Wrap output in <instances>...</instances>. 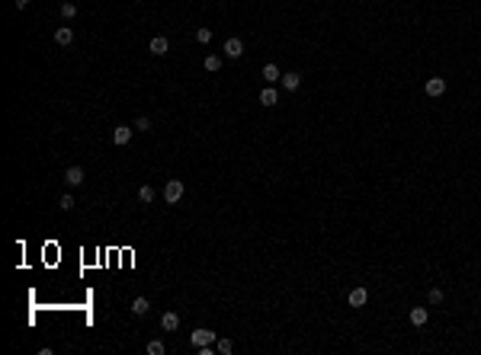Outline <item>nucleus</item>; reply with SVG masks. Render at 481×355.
<instances>
[{"label":"nucleus","instance_id":"obj_1","mask_svg":"<svg viewBox=\"0 0 481 355\" xmlns=\"http://www.w3.org/2000/svg\"><path fill=\"white\" fill-rule=\"evenodd\" d=\"M180 199H183V182H180V179H170V182L164 186V202H167V205H177Z\"/></svg>","mask_w":481,"mask_h":355},{"label":"nucleus","instance_id":"obj_2","mask_svg":"<svg viewBox=\"0 0 481 355\" xmlns=\"http://www.w3.org/2000/svg\"><path fill=\"white\" fill-rule=\"evenodd\" d=\"M215 339H218V336H215L212 330H196L193 336H189V343H193L196 349H202V346H215Z\"/></svg>","mask_w":481,"mask_h":355},{"label":"nucleus","instance_id":"obj_3","mask_svg":"<svg viewBox=\"0 0 481 355\" xmlns=\"http://www.w3.org/2000/svg\"><path fill=\"white\" fill-rule=\"evenodd\" d=\"M424 90H427V96H443V93H446V80L443 77H430Z\"/></svg>","mask_w":481,"mask_h":355},{"label":"nucleus","instance_id":"obj_4","mask_svg":"<svg viewBox=\"0 0 481 355\" xmlns=\"http://www.w3.org/2000/svg\"><path fill=\"white\" fill-rule=\"evenodd\" d=\"M244 54V42L241 39H228L225 42V58H241Z\"/></svg>","mask_w":481,"mask_h":355},{"label":"nucleus","instance_id":"obj_5","mask_svg":"<svg viewBox=\"0 0 481 355\" xmlns=\"http://www.w3.org/2000/svg\"><path fill=\"white\" fill-rule=\"evenodd\" d=\"M64 182L67 186H80V182H84V167H67Z\"/></svg>","mask_w":481,"mask_h":355},{"label":"nucleus","instance_id":"obj_6","mask_svg":"<svg viewBox=\"0 0 481 355\" xmlns=\"http://www.w3.org/2000/svg\"><path fill=\"white\" fill-rule=\"evenodd\" d=\"M160 326H164L167 333H173L180 326V313H173V311H167V313H160Z\"/></svg>","mask_w":481,"mask_h":355},{"label":"nucleus","instance_id":"obj_7","mask_svg":"<svg viewBox=\"0 0 481 355\" xmlns=\"http://www.w3.org/2000/svg\"><path fill=\"white\" fill-rule=\"evenodd\" d=\"M112 141H116L119 147H122V144H128V141H132V128H128V125H119L116 132H112Z\"/></svg>","mask_w":481,"mask_h":355},{"label":"nucleus","instance_id":"obj_8","mask_svg":"<svg viewBox=\"0 0 481 355\" xmlns=\"http://www.w3.org/2000/svg\"><path fill=\"white\" fill-rule=\"evenodd\" d=\"M366 301H369V291H366V288H353V291H350V307H363Z\"/></svg>","mask_w":481,"mask_h":355},{"label":"nucleus","instance_id":"obj_9","mask_svg":"<svg viewBox=\"0 0 481 355\" xmlns=\"http://www.w3.org/2000/svg\"><path fill=\"white\" fill-rule=\"evenodd\" d=\"M282 87H286V90L289 93H295V90H299V87H302V77H299V74H282Z\"/></svg>","mask_w":481,"mask_h":355},{"label":"nucleus","instance_id":"obj_10","mask_svg":"<svg viewBox=\"0 0 481 355\" xmlns=\"http://www.w3.org/2000/svg\"><path fill=\"white\" fill-rule=\"evenodd\" d=\"M427 320H430V311H427V307H414V311H411V323L414 326H424Z\"/></svg>","mask_w":481,"mask_h":355},{"label":"nucleus","instance_id":"obj_11","mask_svg":"<svg viewBox=\"0 0 481 355\" xmlns=\"http://www.w3.org/2000/svg\"><path fill=\"white\" fill-rule=\"evenodd\" d=\"M55 42L58 45H71L74 42V29H71V26H61V29L55 32Z\"/></svg>","mask_w":481,"mask_h":355},{"label":"nucleus","instance_id":"obj_12","mask_svg":"<svg viewBox=\"0 0 481 355\" xmlns=\"http://www.w3.org/2000/svg\"><path fill=\"white\" fill-rule=\"evenodd\" d=\"M263 80H267V84H276V80H282L279 67H276V64H263Z\"/></svg>","mask_w":481,"mask_h":355},{"label":"nucleus","instance_id":"obj_13","mask_svg":"<svg viewBox=\"0 0 481 355\" xmlns=\"http://www.w3.org/2000/svg\"><path fill=\"white\" fill-rule=\"evenodd\" d=\"M148 311H151V304H148V298H135V301H132V313H135V317H145Z\"/></svg>","mask_w":481,"mask_h":355},{"label":"nucleus","instance_id":"obj_14","mask_svg":"<svg viewBox=\"0 0 481 355\" xmlns=\"http://www.w3.org/2000/svg\"><path fill=\"white\" fill-rule=\"evenodd\" d=\"M167 48H170V45H167V39L164 36H158V39H151V54H167Z\"/></svg>","mask_w":481,"mask_h":355},{"label":"nucleus","instance_id":"obj_15","mask_svg":"<svg viewBox=\"0 0 481 355\" xmlns=\"http://www.w3.org/2000/svg\"><path fill=\"white\" fill-rule=\"evenodd\" d=\"M196 42L209 45V42H212V29H209V26H199V29H196Z\"/></svg>","mask_w":481,"mask_h":355},{"label":"nucleus","instance_id":"obj_16","mask_svg":"<svg viewBox=\"0 0 481 355\" xmlns=\"http://www.w3.org/2000/svg\"><path fill=\"white\" fill-rule=\"evenodd\" d=\"M215 352L231 355V352H234V343H231V339H215Z\"/></svg>","mask_w":481,"mask_h":355},{"label":"nucleus","instance_id":"obj_17","mask_svg":"<svg viewBox=\"0 0 481 355\" xmlns=\"http://www.w3.org/2000/svg\"><path fill=\"white\" fill-rule=\"evenodd\" d=\"M260 102H263V106H276V102H279V99H276V90H273V87H267V90L260 93Z\"/></svg>","mask_w":481,"mask_h":355},{"label":"nucleus","instance_id":"obj_18","mask_svg":"<svg viewBox=\"0 0 481 355\" xmlns=\"http://www.w3.org/2000/svg\"><path fill=\"white\" fill-rule=\"evenodd\" d=\"M61 16H64V19H74V16H77V3L64 0V3H61Z\"/></svg>","mask_w":481,"mask_h":355},{"label":"nucleus","instance_id":"obj_19","mask_svg":"<svg viewBox=\"0 0 481 355\" xmlns=\"http://www.w3.org/2000/svg\"><path fill=\"white\" fill-rule=\"evenodd\" d=\"M138 199L145 202V205H151V202H154V189H151V186H141V189H138Z\"/></svg>","mask_w":481,"mask_h":355},{"label":"nucleus","instance_id":"obj_20","mask_svg":"<svg viewBox=\"0 0 481 355\" xmlns=\"http://www.w3.org/2000/svg\"><path fill=\"white\" fill-rule=\"evenodd\" d=\"M218 67H221V58H218V54H209V58H206V71H218Z\"/></svg>","mask_w":481,"mask_h":355},{"label":"nucleus","instance_id":"obj_21","mask_svg":"<svg viewBox=\"0 0 481 355\" xmlns=\"http://www.w3.org/2000/svg\"><path fill=\"white\" fill-rule=\"evenodd\" d=\"M148 352H151V355H164L167 349H164V343H160V339H151V343H148Z\"/></svg>","mask_w":481,"mask_h":355},{"label":"nucleus","instance_id":"obj_22","mask_svg":"<svg viewBox=\"0 0 481 355\" xmlns=\"http://www.w3.org/2000/svg\"><path fill=\"white\" fill-rule=\"evenodd\" d=\"M74 205H77V202H74V195H61V202H58V208H61V211H71V208H74Z\"/></svg>","mask_w":481,"mask_h":355},{"label":"nucleus","instance_id":"obj_23","mask_svg":"<svg viewBox=\"0 0 481 355\" xmlns=\"http://www.w3.org/2000/svg\"><path fill=\"white\" fill-rule=\"evenodd\" d=\"M135 128H138V132H151V119H148V115H138Z\"/></svg>","mask_w":481,"mask_h":355},{"label":"nucleus","instance_id":"obj_24","mask_svg":"<svg viewBox=\"0 0 481 355\" xmlns=\"http://www.w3.org/2000/svg\"><path fill=\"white\" fill-rule=\"evenodd\" d=\"M439 301H443V291H439V288H430V304H439Z\"/></svg>","mask_w":481,"mask_h":355},{"label":"nucleus","instance_id":"obj_25","mask_svg":"<svg viewBox=\"0 0 481 355\" xmlns=\"http://www.w3.org/2000/svg\"><path fill=\"white\" fill-rule=\"evenodd\" d=\"M29 6V0H16V10H26Z\"/></svg>","mask_w":481,"mask_h":355}]
</instances>
